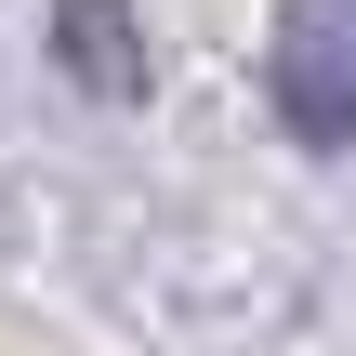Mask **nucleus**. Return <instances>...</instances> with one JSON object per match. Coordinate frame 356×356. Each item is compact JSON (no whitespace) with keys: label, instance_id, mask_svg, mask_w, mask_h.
<instances>
[{"label":"nucleus","instance_id":"1","mask_svg":"<svg viewBox=\"0 0 356 356\" xmlns=\"http://www.w3.org/2000/svg\"><path fill=\"white\" fill-rule=\"evenodd\" d=\"M264 79H277V119H291L317 159H343L356 145V0H277Z\"/></svg>","mask_w":356,"mask_h":356}]
</instances>
